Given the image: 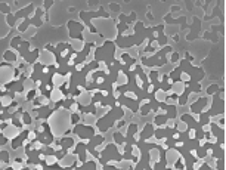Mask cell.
Masks as SVG:
<instances>
[{
    "label": "cell",
    "instance_id": "30",
    "mask_svg": "<svg viewBox=\"0 0 226 170\" xmlns=\"http://www.w3.org/2000/svg\"><path fill=\"white\" fill-rule=\"evenodd\" d=\"M157 98H158V99H164L166 95H164V92H158V93H157Z\"/></svg>",
    "mask_w": 226,
    "mask_h": 170
},
{
    "label": "cell",
    "instance_id": "13",
    "mask_svg": "<svg viewBox=\"0 0 226 170\" xmlns=\"http://www.w3.org/2000/svg\"><path fill=\"white\" fill-rule=\"evenodd\" d=\"M149 111H151V105L145 104V105L140 108V114H142V115H146V114H149Z\"/></svg>",
    "mask_w": 226,
    "mask_h": 170
},
{
    "label": "cell",
    "instance_id": "1",
    "mask_svg": "<svg viewBox=\"0 0 226 170\" xmlns=\"http://www.w3.org/2000/svg\"><path fill=\"white\" fill-rule=\"evenodd\" d=\"M76 133H77L81 139L93 138V129L89 127V126H81V124H78L77 127H76Z\"/></svg>",
    "mask_w": 226,
    "mask_h": 170
},
{
    "label": "cell",
    "instance_id": "28",
    "mask_svg": "<svg viewBox=\"0 0 226 170\" xmlns=\"http://www.w3.org/2000/svg\"><path fill=\"white\" fill-rule=\"evenodd\" d=\"M182 130H183V132H186V130H188V126H186L185 123H182L180 126H179V132H182Z\"/></svg>",
    "mask_w": 226,
    "mask_h": 170
},
{
    "label": "cell",
    "instance_id": "10",
    "mask_svg": "<svg viewBox=\"0 0 226 170\" xmlns=\"http://www.w3.org/2000/svg\"><path fill=\"white\" fill-rule=\"evenodd\" d=\"M114 139H115V142H117V143H124V136H123L120 132H117V133L114 135Z\"/></svg>",
    "mask_w": 226,
    "mask_h": 170
},
{
    "label": "cell",
    "instance_id": "25",
    "mask_svg": "<svg viewBox=\"0 0 226 170\" xmlns=\"http://www.w3.org/2000/svg\"><path fill=\"white\" fill-rule=\"evenodd\" d=\"M157 80H158V74H157V73H155V71H154V73H151V81H157Z\"/></svg>",
    "mask_w": 226,
    "mask_h": 170
},
{
    "label": "cell",
    "instance_id": "29",
    "mask_svg": "<svg viewBox=\"0 0 226 170\" xmlns=\"http://www.w3.org/2000/svg\"><path fill=\"white\" fill-rule=\"evenodd\" d=\"M217 90V86L216 84H213V86H210V89H208V93H214Z\"/></svg>",
    "mask_w": 226,
    "mask_h": 170
},
{
    "label": "cell",
    "instance_id": "12",
    "mask_svg": "<svg viewBox=\"0 0 226 170\" xmlns=\"http://www.w3.org/2000/svg\"><path fill=\"white\" fill-rule=\"evenodd\" d=\"M136 130H137V126L136 124H130V127L127 130V136H133L136 133Z\"/></svg>",
    "mask_w": 226,
    "mask_h": 170
},
{
    "label": "cell",
    "instance_id": "2",
    "mask_svg": "<svg viewBox=\"0 0 226 170\" xmlns=\"http://www.w3.org/2000/svg\"><path fill=\"white\" fill-rule=\"evenodd\" d=\"M207 104V98H201V99H198V101L195 102L194 105H192V112H199V111L203 110V106Z\"/></svg>",
    "mask_w": 226,
    "mask_h": 170
},
{
    "label": "cell",
    "instance_id": "18",
    "mask_svg": "<svg viewBox=\"0 0 226 170\" xmlns=\"http://www.w3.org/2000/svg\"><path fill=\"white\" fill-rule=\"evenodd\" d=\"M0 10H2L3 14H5V12L8 14V12H9V5H8V3H2V5H0Z\"/></svg>",
    "mask_w": 226,
    "mask_h": 170
},
{
    "label": "cell",
    "instance_id": "19",
    "mask_svg": "<svg viewBox=\"0 0 226 170\" xmlns=\"http://www.w3.org/2000/svg\"><path fill=\"white\" fill-rule=\"evenodd\" d=\"M166 135H167V132H166V130H163V129H161V130H157V132H155V136H157V138H164Z\"/></svg>",
    "mask_w": 226,
    "mask_h": 170
},
{
    "label": "cell",
    "instance_id": "22",
    "mask_svg": "<svg viewBox=\"0 0 226 170\" xmlns=\"http://www.w3.org/2000/svg\"><path fill=\"white\" fill-rule=\"evenodd\" d=\"M27 138H28V141H36V132H28Z\"/></svg>",
    "mask_w": 226,
    "mask_h": 170
},
{
    "label": "cell",
    "instance_id": "14",
    "mask_svg": "<svg viewBox=\"0 0 226 170\" xmlns=\"http://www.w3.org/2000/svg\"><path fill=\"white\" fill-rule=\"evenodd\" d=\"M22 123L24 124H30L31 123V115L28 114V112H22Z\"/></svg>",
    "mask_w": 226,
    "mask_h": 170
},
{
    "label": "cell",
    "instance_id": "21",
    "mask_svg": "<svg viewBox=\"0 0 226 170\" xmlns=\"http://www.w3.org/2000/svg\"><path fill=\"white\" fill-rule=\"evenodd\" d=\"M8 158H9V154H8V152H5V151L0 152V160L2 161H8Z\"/></svg>",
    "mask_w": 226,
    "mask_h": 170
},
{
    "label": "cell",
    "instance_id": "26",
    "mask_svg": "<svg viewBox=\"0 0 226 170\" xmlns=\"http://www.w3.org/2000/svg\"><path fill=\"white\" fill-rule=\"evenodd\" d=\"M6 142H8L6 136H5V135H2V133H0V145H5Z\"/></svg>",
    "mask_w": 226,
    "mask_h": 170
},
{
    "label": "cell",
    "instance_id": "5",
    "mask_svg": "<svg viewBox=\"0 0 226 170\" xmlns=\"http://www.w3.org/2000/svg\"><path fill=\"white\" fill-rule=\"evenodd\" d=\"M166 110H167V114H166L167 118H174L176 117V106L174 105H167Z\"/></svg>",
    "mask_w": 226,
    "mask_h": 170
},
{
    "label": "cell",
    "instance_id": "3",
    "mask_svg": "<svg viewBox=\"0 0 226 170\" xmlns=\"http://www.w3.org/2000/svg\"><path fill=\"white\" fill-rule=\"evenodd\" d=\"M152 133H154V129H152V126H151V124H146L140 136H142V139H148V138H151V136H152Z\"/></svg>",
    "mask_w": 226,
    "mask_h": 170
},
{
    "label": "cell",
    "instance_id": "31",
    "mask_svg": "<svg viewBox=\"0 0 226 170\" xmlns=\"http://www.w3.org/2000/svg\"><path fill=\"white\" fill-rule=\"evenodd\" d=\"M172 138H173V139H179V138H180V135H179V132H174Z\"/></svg>",
    "mask_w": 226,
    "mask_h": 170
},
{
    "label": "cell",
    "instance_id": "11",
    "mask_svg": "<svg viewBox=\"0 0 226 170\" xmlns=\"http://www.w3.org/2000/svg\"><path fill=\"white\" fill-rule=\"evenodd\" d=\"M21 145H22V142H21V138H19V136L14 138V141H12V147H14V149H16V148L21 147Z\"/></svg>",
    "mask_w": 226,
    "mask_h": 170
},
{
    "label": "cell",
    "instance_id": "20",
    "mask_svg": "<svg viewBox=\"0 0 226 170\" xmlns=\"http://www.w3.org/2000/svg\"><path fill=\"white\" fill-rule=\"evenodd\" d=\"M34 96H36V92H34V89H30V92L27 93V99H28V101H31V99H34Z\"/></svg>",
    "mask_w": 226,
    "mask_h": 170
},
{
    "label": "cell",
    "instance_id": "34",
    "mask_svg": "<svg viewBox=\"0 0 226 170\" xmlns=\"http://www.w3.org/2000/svg\"><path fill=\"white\" fill-rule=\"evenodd\" d=\"M36 169H37V170H43V167H41V166H37Z\"/></svg>",
    "mask_w": 226,
    "mask_h": 170
},
{
    "label": "cell",
    "instance_id": "7",
    "mask_svg": "<svg viewBox=\"0 0 226 170\" xmlns=\"http://www.w3.org/2000/svg\"><path fill=\"white\" fill-rule=\"evenodd\" d=\"M167 117L166 115H157L155 117V124H158V126H164V124L167 123Z\"/></svg>",
    "mask_w": 226,
    "mask_h": 170
},
{
    "label": "cell",
    "instance_id": "32",
    "mask_svg": "<svg viewBox=\"0 0 226 170\" xmlns=\"http://www.w3.org/2000/svg\"><path fill=\"white\" fill-rule=\"evenodd\" d=\"M179 59V56H177V53H173V56H172V61H177Z\"/></svg>",
    "mask_w": 226,
    "mask_h": 170
},
{
    "label": "cell",
    "instance_id": "33",
    "mask_svg": "<svg viewBox=\"0 0 226 170\" xmlns=\"http://www.w3.org/2000/svg\"><path fill=\"white\" fill-rule=\"evenodd\" d=\"M72 121H74V123H76V121H78V115H76V114L72 115Z\"/></svg>",
    "mask_w": 226,
    "mask_h": 170
},
{
    "label": "cell",
    "instance_id": "9",
    "mask_svg": "<svg viewBox=\"0 0 226 170\" xmlns=\"http://www.w3.org/2000/svg\"><path fill=\"white\" fill-rule=\"evenodd\" d=\"M45 160H46V164H47V166H52V164L56 163V157H55V155H47Z\"/></svg>",
    "mask_w": 226,
    "mask_h": 170
},
{
    "label": "cell",
    "instance_id": "24",
    "mask_svg": "<svg viewBox=\"0 0 226 170\" xmlns=\"http://www.w3.org/2000/svg\"><path fill=\"white\" fill-rule=\"evenodd\" d=\"M180 78H182V80H185V81H189V80H191L189 74H186V73H182L180 74Z\"/></svg>",
    "mask_w": 226,
    "mask_h": 170
},
{
    "label": "cell",
    "instance_id": "16",
    "mask_svg": "<svg viewBox=\"0 0 226 170\" xmlns=\"http://www.w3.org/2000/svg\"><path fill=\"white\" fill-rule=\"evenodd\" d=\"M21 43H22V40H21L19 37H15L14 40H12V47H19Z\"/></svg>",
    "mask_w": 226,
    "mask_h": 170
},
{
    "label": "cell",
    "instance_id": "15",
    "mask_svg": "<svg viewBox=\"0 0 226 170\" xmlns=\"http://www.w3.org/2000/svg\"><path fill=\"white\" fill-rule=\"evenodd\" d=\"M15 58H16V56L14 55V52L8 51V52L5 53V59H8V61H15Z\"/></svg>",
    "mask_w": 226,
    "mask_h": 170
},
{
    "label": "cell",
    "instance_id": "23",
    "mask_svg": "<svg viewBox=\"0 0 226 170\" xmlns=\"http://www.w3.org/2000/svg\"><path fill=\"white\" fill-rule=\"evenodd\" d=\"M28 24H30V21H28V19H25V21H24V22L21 24V27H19V30H21V31H25V28H27V25H28Z\"/></svg>",
    "mask_w": 226,
    "mask_h": 170
},
{
    "label": "cell",
    "instance_id": "8",
    "mask_svg": "<svg viewBox=\"0 0 226 170\" xmlns=\"http://www.w3.org/2000/svg\"><path fill=\"white\" fill-rule=\"evenodd\" d=\"M0 104H2V106H9L10 104H12V98L5 95V96L2 98V102H0Z\"/></svg>",
    "mask_w": 226,
    "mask_h": 170
},
{
    "label": "cell",
    "instance_id": "6",
    "mask_svg": "<svg viewBox=\"0 0 226 170\" xmlns=\"http://www.w3.org/2000/svg\"><path fill=\"white\" fill-rule=\"evenodd\" d=\"M72 143H74V141H72L71 138H65L61 141V148H64V149H65V148H71Z\"/></svg>",
    "mask_w": 226,
    "mask_h": 170
},
{
    "label": "cell",
    "instance_id": "17",
    "mask_svg": "<svg viewBox=\"0 0 226 170\" xmlns=\"http://www.w3.org/2000/svg\"><path fill=\"white\" fill-rule=\"evenodd\" d=\"M37 55H39V52H37V51L31 52V55L28 53V55H27V61H31V62H33V61H34V59L37 58Z\"/></svg>",
    "mask_w": 226,
    "mask_h": 170
},
{
    "label": "cell",
    "instance_id": "4",
    "mask_svg": "<svg viewBox=\"0 0 226 170\" xmlns=\"http://www.w3.org/2000/svg\"><path fill=\"white\" fill-rule=\"evenodd\" d=\"M5 136H6V139H8V138H16V136H18V132H16L14 127H10V126H6Z\"/></svg>",
    "mask_w": 226,
    "mask_h": 170
},
{
    "label": "cell",
    "instance_id": "27",
    "mask_svg": "<svg viewBox=\"0 0 226 170\" xmlns=\"http://www.w3.org/2000/svg\"><path fill=\"white\" fill-rule=\"evenodd\" d=\"M8 22H9V25H14L15 24V16L14 15H9V16H8Z\"/></svg>",
    "mask_w": 226,
    "mask_h": 170
}]
</instances>
